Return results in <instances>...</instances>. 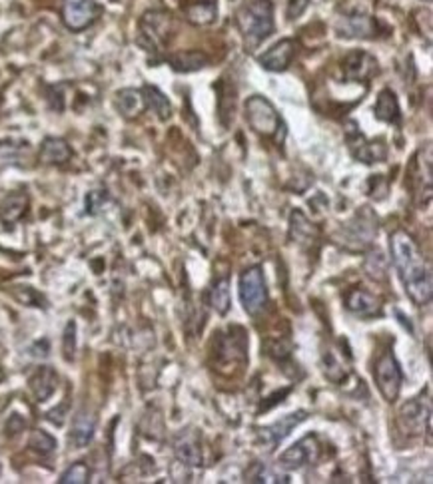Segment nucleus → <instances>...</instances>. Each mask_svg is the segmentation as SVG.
I'll return each mask as SVG.
<instances>
[{
	"mask_svg": "<svg viewBox=\"0 0 433 484\" xmlns=\"http://www.w3.org/2000/svg\"><path fill=\"white\" fill-rule=\"evenodd\" d=\"M24 429V420L18 415H12L11 420H8V425H6V430H8V435H16V432H21V430Z\"/></svg>",
	"mask_w": 433,
	"mask_h": 484,
	"instance_id": "34",
	"label": "nucleus"
},
{
	"mask_svg": "<svg viewBox=\"0 0 433 484\" xmlns=\"http://www.w3.org/2000/svg\"><path fill=\"white\" fill-rule=\"evenodd\" d=\"M98 14V6L94 0H64L62 18L70 30H84L86 26L94 23Z\"/></svg>",
	"mask_w": 433,
	"mask_h": 484,
	"instance_id": "8",
	"label": "nucleus"
},
{
	"mask_svg": "<svg viewBox=\"0 0 433 484\" xmlns=\"http://www.w3.org/2000/svg\"><path fill=\"white\" fill-rule=\"evenodd\" d=\"M208 64V56L202 54V52H180L172 58V66L178 72H194V70H200Z\"/></svg>",
	"mask_w": 433,
	"mask_h": 484,
	"instance_id": "26",
	"label": "nucleus"
},
{
	"mask_svg": "<svg viewBox=\"0 0 433 484\" xmlns=\"http://www.w3.org/2000/svg\"><path fill=\"white\" fill-rule=\"evenodd\" d=\"M210 305L220 315H226L230 311V281L226 276L214 281L210 289Z\"/></svg>",
	"mask_w": 433,
	"mask_h": 484,
	"instance_id": "24",
	"label": "nucleus"
},
{
	"mask_svg": "<svg viewBox=\"0 0 433 484\" xmlns=\"http://www.w3.org/2000/svg\"><path fill=\"white\" fill-rule=\"evenodd\" d=\"M174 452H176V456H178L180 462H184V464H188V466H200L202 451L198 432L192 429L180 430L178 437L174 440Z\"/></svg>",
	"mask_w": 433,
	"mask_h": 484,
	"instance_id": "13",
	"label": "nucleus"
},
{
	"mask_svg": "<svg viewBox=\"0 0 433 484\" xmlns=\"http://www.w3.org/2000/svg\"><path fill=\"white\" fill-rule=\"evenodd\" d=\"M350 146H352V152L356 155L359 162L364 164H376V162H381L386 158V146L381 142H366L362 138V134H357L356 140H350Z\"/></svg>",
	"mask_w": 433,
	"mask_h": 484,
	"instance_id": "19",
	"label": "nucleus"
},
{
	"mask_svg": "<svg viewBox=\"0 0 433 484\" xmlns=\"http://www.w3.org/2000/svg\"><path fill=\"white\" fill-rule=\"evenodd\" d=\"M345 307L359 317H374V315H379V311H381V301L364 287H356V289L347 291Z\"/></svg>",
	"mask_w": 433,
	"mask_h": 484,
	"instance_id": "14",
	"label": "nucleus"
},
{
	"mask_svg": "<svg viewBox=\"0 0 433 484\" xmlns=\"http://www.w3.org/2000/svg\"><path fill=\"white\" fill-rule=\"evenodd\" d=\"M94 430H96V418L90 413H78L74 417V423L70 427V435H68V440H70V447L74 449H84L88 444L92 437H94Z\"/></svg>",
	"mask_w": 433,
	"mask_h": 484,
	"instance_id": "15",
	"label": "nucleus"
},
{
	"mask_svg": "<svg viewBox=\"0 0 433 484\" xmlns=\"http://www.w3.org/2000/svg\"><path fill=\"white\" fill-rule=\"evenodd\" d=\"M26 208H28V196L26 194H23V191L8 194L0 201V220L4 225L12 228L26 213Z\"/></svg>",
	"mask_w": 433,
	"mask_h": 484,
	"instance_id": "17",
	"label": "nucleus"
},
{
	"mask_svg": "<svg viewBox=\"0 0 433 484\" xmlns=\"http://www.w3.org/2000/svg\"><path fill=\"white\" fill-rule=\"evenodd\" d=\"M214 357L220 367H238L248 359V339L242 327H230L214 335Z\"/></svg>",
	"mask_w": 433,
	"mask_h": 484,
	"instance_id": "3",
	"label": "nucleus"
},
{
	"mask_svg": "<svg viewBox=\"0 0 433 484\" xmlns=\"http://www.w3.org/2000/svg\"><path fill=\"white\" fill-rule=\"evenodd\" d=\"M62 351H64V359L72 361L74 353H76V323L70 321L64 329V339H62Z\"/></svg>",
	"mask_w": 433,
	"mask_h": 484,
	"instance_id": "31",
	"label": "nucleus"
},
{
	"mask_svg": "<svg viewBox=\"0 0 433 484\" xmlns=\"http://www.w3.org/2000/svg\"><path fill=\"white\" fill-rule=\"evenodd\" d=\"M389 249H391V259L398 269V276L405 287V293L417 307L427 305L432 301L433 293L432 267L427 264V259L420 254L411 235L401 230L396 231L389 240Z\"/></svg>",
	"mask_w": 433,
	"mask_h": 484,
	"instance_id": "1",
	"label": "nucleus"
},
{
	"mask_svg": "<svg viewBox=\"0 0 433 484\" xmlns=\"http://www.w3.org/2000/svg\"><path fill=\"white\" fill-rule=\"evenodd\" d=\"M376 72H378V62H376V58H371L367 52L354 50V52H350V54L345 56L344 76L347 80L364 82V80H369Z\"/></svg>",
	"mask_w": 433,
	"mask_h": 484,
	"instance_id": "12",
	"label": "nucleus"
},
{
	"mask_svg": "<svg viewBox=\"0 0 433 484\" xmlns=\"http://www.w3.org/2000/svg\"><path fill=\"white\" fill-rule=\"evenodd\" d=\"M240 301L248 315H258L267 303V287L262 267H248L240 276Z\"/></svg>",
	"mask_w": 433,
	"mask_h": 484,
	"instance_id": "4",
	"label": "nucleus"
},
{
	"mask_svg": "<svg viewBox=\"0 0 433 484\" xmlns=\"http://www.w3.org/2000/svg\"><path fill=\"white\" fill-rule=\"evenodd\" d=\"M28 447H30L34 452H38L40 456H48V454H52V452L56 451V439L54 437H50L45 430H34L33 435H30Z\"/></svg>",
	"mask_w": 433,
	"mask_h": 484,
	"instance_id": "27",
	"label": "nucleus"
},
{
	"mask_svg": "<svg viewBox=\"0 0 433 484\" xmlns=\"http://www.w3.org/2000/svg\"><path fill=\"white\" fill-rule=\"evenodd\" d=\"M140 30H142V36L148 38V48L160 50L166 45L168 36H170V14L158 11L148 12L140 23Z\"/></svg>",
	"mask_w": 433,
	"mask_h": 484,
	"instance_id": "9",
	"label": "nucleus"
},
{
	"mask_svg": "<svg viewBox=\"0 0 433 484\" xmlns=\"http://www.w3.org/2000/svg\"><path fill=\"white\" fill-rule=\"evenodd\" d=\"M142 96H144V104L148 110H152L154 114H158V118H168L170 114H172V106H170V102H168V98L160 92V90L156 88V86H146L144 90H142Z\"/></svg>",
	"mask_w": 433,
	"mask_h": 484,
	"instance_id": "25",
	"label": "nucleus"
},
{
	"mask_svg": "<svg viewBox=\"0 0 433 484\" xmlns=\"http://www.w3.org/2000/svg\"><path fill=\"white\" fill-rule=\"evenodd\" d=\"M246 118L252 130L262 136H274L279 128V116L274 104L264 96H252L246 102Z\"/></svg>",
	"mask_w": 433,
	"mask_h": 484,
	"instance_id": "5",
	"label": "nucleus"
},
{
	"mask_svg": "<svg viewBox=\"0 0 433 484\" xmlns=\"http://www.w3.org/2000/svg\"><path fill=\"white\" fill-rule=\"evenodd\" d=\"M296 48H298L296 40L284 38V40H279V42L272 46L266 54L260 56V64L266 70H270V72H282V70H286L291 64V60L296 56Z\"/></svg>",
	"mask_w": 433,
	"mask_h": 484,
	"instance_id": "11",
	"label": "nucleus"
},
{
	"mask_svg": "<svg viewBox=\"0 0 433 484\" xmlns=\"http://www.w3.org/2000/svg\"><path fill=\"white\" fill-rule=\"evenodd\" d=\"M376 385L379 393L386 401L393 403L400 396L401 383H403V373H401L400 363L396 361L393 353L386 351L376 363Z\"/></svg>",
	"mask_w": 433,
	"mask_h": 484,
	"instance_id": "6",
	"label": "nucleus"
},
{
	"mask_svg": "<svg viewBox=\"0 0 433 484\" xmlns=\"http://www.w3.org/2000/svg\"><path fill=\"white\" fill-rule=\"evenodd\" d=\"M400 417H401V420H405V423H408V429L413 430V432H423V425H427V427H429L432 411H429V407H425V411H423L422 401L413 399V401H410L408 405H403Z\"/></svg>",
	"mask_w": 433,
	"mask_h": 484,
	"instance_id": "20",
	"label": "nucleus"
},
{
	"mask_svg": "<svg viewBox=\"0 0 433 484\" xmlns=\"http://www.w3.org/2000/svg\"><path fill=\"white\" fill-rule=\"evenodd\" d=\"M23 150H26V143L2 142L0 143V167L16 165L21 162Z\"/></svg>",
	"mask_w": 433,
	"mask_h": 484,
	"instance_id": "29",
	"label": "nucleus"
},
{
	"mask_svg": "<svg viewBox=\"0 0 433 484\" xmlns=\"http://www.w3.org/2000/svg\"><path fill=\"white\" fill-rule=\"evenodd\" d=\"M238 26L244 36L246 46L252 50L274 33V6L270 0H254L244 4L238 14Z\"/></svg>",
	"mask_w": 433,
	"mask_h": 484,
	"instance_id": "2",
	"label": "nucleus"
},
{
	"mask_svg": "<svg viewBox=\"0 0 433 484\" xmlns=\"http://www.w3.org/2000/svg\"><path fill=\"white\" fill-rule=\"evenodd\" d=\"M90 478V468L84 462H74L67 473L60 476L62 484H86Z\"/></svg>",
	"mask_w": 433,
	"mask_h": 484,
	"instance_id": "30",
	"label": "nucleus"
},
{
	"mask_svg": "<svg viewBox=\"0 0 433 484\" xmlns=\"http://www.w3.org/2000/svg\"><path fill=\"white\" fill-rule=\"evenodd\" d=\"M340 33L342 36H347V38H371L374 33H376V23L366 16V14H350V16H344L342 23H340Z\"/></svg>",
	"mask_w": 433,
	"mask_h": 484,
	"instance_id": "18",
	"label": "nucleus"
},
{
	"mask_svg": "<svg viewBox=\"0 0 433 484\" xmlns=\"http://www.w3.org/2000/svg\"><path fill=\"white\" fill-rule=\"evenodd\" d=\"M308 418V413L306 411H298V413H291V415H286L279 420H276L274 425H270L266 429L260 430V440L267 447V451L276 449L282 440L288 437L291 430L296 429L298 425H301L304 420Z\"/></svg>",
	"mask_w": 433,
	"mask_h": 484,
	"instance_id": "10",
	"label": "nucleus"
},
{
	"mask_svg": "<svg viewBox=\"0 0 433 484\" xmlns=\"http://www.w3.org/2000/svg\"><path fill=\"white\" fill-rule=\"evenodd\" d=\"M116 108H118L120 114L126 116V118H134V116H138V114L146 108L142 92H140V90H132V88L120 90V92L116 94Z\"/></svg>",
	"mask_w": 433,
	"mask_h": 484,
	"instance_id": "22",
	"label": "nucleus"
},
{
	"mask_svg": "<svg viewBox=\"0 0 433 484\" xmlns=\"http://www.w3.org/2000/svg\"><path fill=\"white\" fill-rule=\"evenodd\" d=\"M246 480L248 483H288L286 476H279V474L272 473L267 468L266 464H254L248 473H246Z\"/></svg>",
	"mask_w": 433,
	"mask_h": 484,
	"instance_id": "28",
	"label": "nucleus"
},
{
	"mask_svg": "<svg viewBox=\"0 0 433 484\" xmlns=\"http://www.w3.org/2000/svg\"><path fill=\"white\" fill-rule=\"evenodd\" d=\"M106 201V191H90L86 196V209L88 213H96Z\"/></svg>",
	"mask_w": 433,
	"mask_h": 484,
	"instance_id": "32",
	"label": "nucleus"
},
{
	"mask_svg": "<svg viewBox=\"0 0 433 484\" xmlns=\"http://www.w3.org/2000/svg\"><path fill=\"white\" fill-rule=\"evenodd\" d=\"M376 118L381 122H389V124H398L400 122V104L398 98L391 90H381L376 102Z\"/></svg>",
	"mask_w": 433,
	"mask_h": 484,
	"instance_id": "23",
	"label": "nucleus"
},
{
	"mask_svg": "<svg viewBox=\"0 0 433 484\" xmlns=\"http://www.w3.org/2000/svg\"><path fill=\"white\" fill-rule=\"evenodd\" d=\"M306 6H308V0H289L288 16L289 18H296V16H300L301 12L306 11Z\"/></svg>",
	"mask_w": 433,
	"mask_h": 484,
	"instance_id": "33",
	"label": "nucleus"
},
{
	"mask_svg": "<svg viewBox=\"0 0 433 484\" xmlns=\"http://www.w3.org/2000/svg\"><path fill=\"white\" fill-rule=\"evenodd\" d=\"M72 158V150L60 138H48L40 148V162L45 164H64Z\"/></svg>",
	"mask_w": 433,
	"mask_h": 484,
	"instance_id": "21",
	"label": "nucleus"
},
{
	"mask_svg": "<svg viewBox=\"0 0 433 484\" xmlns=\"http://www.w3.org/2000/svg\"><path fill=\"white\" fill-rule=\"evenodd\" d=\"M318 459H320V442L313 435H310L282 452L278 464L279 468H286V471H298L306 464H313Z\"/></svg>",
	"mask_w": 433,
	"mask_h": 484,
	"instance_id": "7",
	"label": "nucleus"
},
{
	"mask_svg": "<svg viewBox=\"0 0 433 484\" xmlns=\"http://www.w3.org/2000/svg\"><path fill=\"white\" fill-rule=\"evenodd\" d=\"M56 385H58V377H56L54 369H50V367H40L30 377V391L38 403H45L54 395Z\"/></svg>",
	"mask_w": 433,
	"mask_h": 484,
	"instance_id": "16",
	"label": "nucleus"
}]
</instances>
